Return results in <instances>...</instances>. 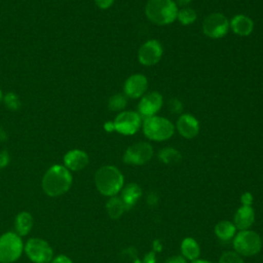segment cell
<instances>
[{
	"instance_id": "6da1fadb",
	"label": "cell",
	"mask_w": 263,
	"mask_h": 263,
	"mask_svg": "<svg viewBox=\"0 0 263 263\" xmlns=\"http://www.w3.org/2000/svg\"><path fill=\"white\" fill-rule=\"evenodd\" d=\"M72 185V175L70 171L61 164L50 166L42 179L43 191L51 197L66 193Z\"/></svg>"
},
{
	"instance_id": "7a4b0ae2",
	"label": "cell",
	"mask_w": 263,
	"mask_h": 263,
	"mask_svg": "<svg viewBox=\"0 0 263 263\" xmlns=\"http://www.w3.org/2000/svg\"><path fill=\"white\" fill-rule=\"evenodd\" d=\"M122 173L114 165H103L95 175V184L99 192L105 196H115L123 188Z\"/></svg>"
},
{
	"instance_id": "3957f363",
	"label": "cell",
	"mask_w": 263,
	"mask_h": 263,
	"mask_svg": "<svg viewBox=\"0 0 263 263\" xmlns=\"http://www.w3.org/2000/svg\"><path fill=\"white\" fill-rule=\"evenodd\" d=\"M178 5L174 0H148L145 5L147 18L155 25L165 26L177 20Z\"/></svg>"
},
{
	"instance_id": "277c9868",
	"label": "cell",
	"mask_w": 263,
	"mask_h": 263,
	"mask_svg": "<svg viewBox=\"0 0 263 263\" xmlns=\"http://www.w3.org/2000/svg\"><path fill=\"white\" fill-rule=\"evenodd\" d=\"M142 129L147 139L154 142H163L172 138L176 128L167 118L154 115L143 119Z\"/></svg>"
},
{
	"instance_id": "5b68a950",
	"label": "cell",
	"mask_w": 263,
	"mask_h": 263,
	"mask_svg": "<svg viewBox=\"0 0 263 263\" xmlns=\"http://www.w3.org/2000/svg\"><path fill=\"white\" fill-rule=\"evenodd\" d=\"M234 251L241 257H250L257 255L262 249L261 236L250 229L239 230L232 238Z\"/></svg>"
},
{
	"instance_id": "8992f818",
	"label": "cell",
	"mask_w": 263,
	"mask_h": 263,
	"mask_svg": "<svg viewBox=\"0 0 263 263\" xmlns=\"http://www.w3.org/2000/svg\"><path fill=\"white\" fill-rule=\"evenodd\" d=\"M24 250V243L15 232H6L0 236V263L16 261Z\"/></svg>"
},
{
	"instance_id": "52a82bcc",
	"label": "cell",
	"mask_w": 263,
	"mask_h": 263,
	"mask_svg": "<svg viewBox=\"0 0 263 263\" xmlns=\"http://www.w3.org/2000/svg\"><path fill=\"white\" fill-rule=\"evenodd\" d=\"M229 20L220 12H213L205 16L202 22V32L212 39L224 37L229 31Z\"/></svg>"
},
{
	"instance_id": "ba28073f",
	"label": "cell",
	"mask_w": 263,
	"mask_h": 263,
	"mask_svg": "<svg viewBox=\"0 0 263 263\" xmlns=\"http://www.w3.org/2000/svg\"><path fill=\"white\" fill-rule=\"evenodd\" d=\"M153 147L148 142L134 143L124 151L122 159L124 163L130 165H143L151 160Z\"/></svg>"
},
{
	"instance_id": "9c48e42d",
	"label": "cell",
	"mask_w": 263,
	"mask_h": 263,
	"mask_svg": "<svg viewBox=\"0 0 263 263\" xmlns=\"http://www.w3.org/2000/svg\"><path fill=\"white\" fill-rule=\"evenodd\" d=\"M142 122L143 118L140 114L132 110H123L119 112L113 121L115 132L124 136H132L136 134L142 126Z\"/></svg>"
},
{
	"instance_id": "30bf717a",
	"label": "cell",
	"mask_w": 263,
	"mask_h": 263,
	"mask_svg": "<svg viewBox=\"0 0 263 263\" xmlns=\"http://www.w3.org/2000/svg\"><path fill=\"white\" fill-rule=\"evenodd\" d=\"M25 252L34 263H48L53 256L51 247L44 239L30 238L25 246Z\"/></svg>"
},
{
	"instance_id": "8fae6325",
	"label": "cell",
	"mask_w": 263,
	"mask_h": 263,
	"mask_svg": "<svg viewBox=\"0 0 263 263\" xmlns=\"http://www.w3.org/2000/svg\"><path fill=\"white\" fill-rule=\"evenodd\" d=\"M163 48L156 39H149L144 42L138 50V61L141 65L150 67L156 65L162 58Z\"/></svg>"
},
{
	"instance_id": "7c38bea8",
	"label": "cell",
	"mask_w": 263,
	"mask_h": 263,
	"mask_svg": "<svg viewBox=\"0 0 263 263\" xmlns=\"http://www.w3.org/2000/svg\"><path fill=\"white\" fill-rule=\"evenodd\" d=\"M163 104V98L158 91L146 92L138 104V113L142 118L154 116L161 109Z\"/></svg>"
},
{
	"instance_id": "4fadbf2b",
	"label": "cell",
	"mask_w": 263,
	"mask_h": 263,
	"mask_svg": "<svg viewBox=\"0 0 263 263\" xmlns=\"http://www.w3.org/2000/svg\"><path fill=\"white\" fill-rule=\"evenodd\" d=\"M148 88L147 77L143 74L137 73L128 76L123 84V95L129 99L142 98Z\"/></svg>"
},
{
	"instance_id": "5bb4252c",
	"label": "cell",
	"mask_w": 263,
	"mask_h": 263,
	"mask_svg": "<svg viewBox=\"0 0 263 263\" xmlns=\"http://www.w3.org/2000/svg\"><path fill=\"white\" fill-rule=\"evenodd\" d=\"M178 133L185 139H193L199 133V122L195 116L189 113H182L177 119L176 126Z\"/></svg>"
},
{
	"instance_id": "9a60e30c",
	"label": "cell",
	"mask_w": 263,
	"mask_h": 263,
	"mask_svg": "<svg viewBox=\"0 0 263 263\" xmlns=\"http://www.w3.org/2000/svg\"><path fill=\"white\" fill-rule=\"evenodd\" d=\"M88 155L79 149L70 150L64 156V164L69 171H81L88 164Z\"/></svg>"
},
{
	"instance_id": "2e32d148",
	"label": "cell",
	"mask_w": 263,
	"mask_h": 263,
	"mask_svg": "<svg viewBox=\"0 0 263 263\" xmlns=\"http://www.w3.org/2000/svg\"><path fill=\"white\" fill-rule=\"evenodd\" d=\"M230 30L237 36L247 37L254 30V22L253 20L246 14H235L229 21Z\"/></svg>"
},
{
	"instance_id": "e0dca14e",
	"label": "cell",
	"mask_w": 263,
	"mask_h": 263,
	"mask_svg": "<svg viewBox=\"0 0 263 263\" xmlns=\"http://www.w3.org/2000/svg\"><path fill=\"white\" fill-rule=\"evenodd\" d=\"M255 222V211L252 206L241 205L237 209L234 214L233 224L236 229L247 230L249 229Z\"/></svg>"
},
{
	"instance_id": "ac0fdd59",
	"label": "cell",
	"mask_w": 263,
	"mask_h": 263,
	"mask_svg": "<svg viewBox=\"0 0 263 263\" xmlns=\"http://www.w3.org/2000/svg\"><path fill=\"white\" fill-rule=\"evenodd\" d=\"M142 196V189L137 183H129L121 189V199L123 200L126 209H130L140 200Z\"/></svg>"
},
{
	"instance_id": "d6986e66",
	"label": "cell",
	"mask_w": 263,
	"mask_h": 263,
	"mask_svg": "<svg viewBox=\"0 0 263 263\" xmlns=\"http://www.w3.org/2000/svg\"><path fill=\"white\" fill-rule=\"evenodd\" d=\"M181 254L186 260L191 262L197 260L200 255V247L192 237H186L181 242Z\"/></svg>"
},
{
	"instance_id": "ffe728a7",
	"label": "cell",
	"mask_w": 263,
	"mask_h": 263,
	"mask_svg": "<svg viewBox=\"0 0 263 263\" xmlns=\"http://www.w3.org/2000/svg\"><path fill=\"white\" fill-rule=\"evenodd\" d=\"M236 230L237 229L233 224V222H230L227 220H222L218 222L214 228L215 235L223 241H228L232 239L236 234Z\"/></svg>"
},
{
	"instance_id": "44dd1931",
	"label": "cell",
	"mask_w": 263,
	"mask_h": 263,
	"mask_svg": "<svg viewBox=\"0 0 263 263\" xmlns=\"http://www.w3.org/2000/svg\"><path fill=\"white\" fill-rule=\"evenodd\" d=\"M33 227V217L28 212H22L15 217L14 228L15 233L20 236L27 235Z\"/></svg>"
},
{
	"instance_id": "7402d4cb",
	"label": "cell",
	"mask_w": 263,
	"mask_h": 263,
	"mask_svg": "<svg viewBox=\"0 0 263 263\" xmlns=\"http://www.w3.org/2000/svg\"><path fill=\"white\" fill-rule=\"evenodd\" d=\"M106 210L108 215L112 218V219H118L120 218L123 213L127 210L126 205L124 204L123 200L121 199L120 196H111L107 203H106Z\"/></svg>"
},
{
	"instance_id": "603a6c76",
	"label": "cell",
	"mask_w": 263,
	"mask_h": 263,
	"mask_svg": "<svg viewBox=\"0 0 263 263\" xmlns=\"http://www.w3.org/2000/svg\"><path fill=\"white\" fill-rule=\"evenodd\" d=\"M158 159L164 164H178L182 160V154L173 147H164L157 153Z\"/></svg>"
},
{
	"instance_id": "cb8c5ba5",
	"label": "cell",
	"mask_w": 263,
	"mask_h": 263,
	"mask_svg": "<svg viewBox=\"0 0 263 263\" xmlns=\"http://www.w3.org/2000/svg\"><path fill=\"white\" fill-rule=\"evenodd\" d=\"M197 18L196 11L191 7H182L178 10L177 13V20L178 22L183 26H189L192 25Z\"/></svg>"
},
{
	"instance_id": "d4e9b609",
	"label": "cell",
	"mask_w": 263,
	"mask_h": 263,
	"mask_svg": "<svg viewBox=\"0 0 263 263\" xmlns=\"http://www.w3.org/2000/svg\"><path fill=\"white\" fill-rule=\"evenodd\" d=\"M127 100L123 93H114L108 101V108L113 112H121L126 107Z\"/></svg>"
},
{
	"instance_id": "484cf974",
	"label": "cell",
	"mask_w": 263,
	"mask_h": 263,
	"mask_svg": "<svg viewBox=\"0 0 263 263\" xmlns=\"http://www.w3.org/2000/svg\"><path fill=\"white\" fill-rule=\"evenodd\" d=\"M3 102L4 105L7 109L11 110V111H16L21 108V100L18 98V96L14 92H7L6 95L3 96Z\"/></svg>"
},
{
	"instance_id": "4316f807",
	"label": "cell",
	"mask_w": 263,
	"mask_h": 263,
	"mask_svg": "<svg viewBox=\"0 0 263 263\" xmlns=\"http://www.w3.org/2000/svg\"><path fill=\"white\" fill-rule=\"evenodd\" d=\"M219 263H245L242 257L237 254L235 251H226L224 252L220 259Z\"/></svg>"
},
{
	"instance_id": "83f0119b",
	"label": "cell",
	"mask_w": 263,
	"mask_h": 263,
	"mask_svg": "<svg viewBox=\"0 0 263 263\" xmlns=\"http://www.w3.org/2000/svg\"><path fill=\"white\" fill-rule=\"evenodd\" d=\"M167 107L173 114H182V112L184 110L183 103L177 98L170 99V101L167 103Z\"/></svg>"
},
{
	"instance_id": "f1b7e54d",
	"label": "cell",
	"mask_w": 263,
	"mask_h": 263,
	"mask_svg": "<svg viewBox=\"0 0 263 263\" xmlns=\"http://www.w3.org/2000/svg\"><path fill=\"white\" fill-rule=\"evenodd\" d=\"M9 160H10V157L8 152L6 150L0 151V168L5 167L9 163Z\"/></svg>"
},
{
	"instance_id": "f546056e",
	"label": "cell",
	"mask_w": 263,
	"mask_h": 263,
	"mask_svg": "<svg viewBox=\"0 0 263 263\" xmlns=\"http://www.w3.org/2000/svg\"><path fill=\"white\" fill-rule=\"evenodd\" d=\"M240 201L242 205H248L251 206L253 203V195L250 192H245L241 196H240Z\"/></svg>"
},
{
	"instance_id": "4dcf8cb0",
	"label": "cell",
	"mask_w": 263,
	"mask_h": 263,
	"mask_svg": "<svg viewBox=\"0 0 263 263\" xmlns=\"http://www.w3.org/2000/svg\"><path fill=\"white\" fill-rule=\"evenodd\" d=\"M96 5L101 9H108L114 3V0H95Z\"/></svg>"
},
{
	"instance_id": "1f68e13d",
	"label": "cell",
	"mask_w": 263,
	"mask_h": 263,
	"mask_svg": "<svg viewBox=\"0 0 263 263\" xmlns=\"http://www.w3.org/2000/svg\"><path fill=\"white\" fill-rule=\"evenodd\" d=\"M165 263H187L186 259L182 255H176L173 257H170Z\"/></svg>"
},
{
	"instance_id": "d6a6232c",
	"label": "cell",
	"mask_w": 263,
	"mask_h": 263,
	"mask_svg": "<svg viewBox=\"0 0 263 263\" xmlns=\"http://www.w3.org/2000/svg\"><path fill=\"white\" fill-rule=\"evenodd\" d=\"M51 263H73V261L66 255H59L52 260Z\"/></svg>"
},
{
	"instance_id": "836d02e7",
	"label": "cell",
	"mask_w": 263,
	"mask_h": 263,
	"mask_svg": "<svg viewBox=\"0 0 263 263\" xmlns=\"http://www.w3.org/2000/svg\"><path fill=\"white\" fill-rule=\"evenodd\" d=\"M104 129L108 133H111V132H114L115 130V127H114V123L113 121H107L104 123Z\"/></svg>"
},
{
	"instance_id": "e575fe53",
	"label": "cell",
	"mask_w": 263,
	"mask_h": 263,
	"mask_svg": "<svg viewBox=\"0 0 263 263\" xmlns=\"http://www.w3.org/2000/svg\"><path fill=\"white\" fill-rule=\"evenodd\" d=\"M174 1H175V3H176L177 5L185 7V6H187L192 0H174Z\"/></svg>"
},
{
	"instance_id": "d590c367",
	"label": "cell",
	"mask_w": 263,
	"mask_h": 263,
	"mask_svg": "<svg viewBox=\"0 0 263 263\" xmlns=\"http://www.w3.org/2000/svg\"><path fill=\"white\" fill-rule=\"evenodd\" d=\"M7 140V134L5 132L4 128L0 127V142H3V141H6Z\"/></svg>"
},
{
	"instance_id": "8d00e7d4",
	"label": "cell",
	"mask_w": 263,
	"mask_h": 263,
	"mask_svg": "<svg viewBox=\"0 0 263 263\" xmlns=\"http://www.w3.org/2000/svg\"><path fill=\"white\" fill-rule=\"evenodd\" d=\"M191 263H214V262L209 261V260H204V259H197V260L192 261Z\"/></svg>"
},
{
	"instance_id": "74e56055",
	"label": "cell",
	"mask_w": 263,
	"mask_h": 263,
	"mask_svg": "<svg viewBox=\"0 0 263 263\" xmlns=\"http://www.w3.org/2000/svg\"><path fill=\"white\" fill-rule=\"evenodd\" d=\"M1 100H3V93H2V90L0 89V102H1Z\"/></svg>"
}]
</instances>
